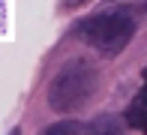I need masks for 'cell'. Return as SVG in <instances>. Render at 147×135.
<instances>
[{
	"label": "cell",
	"instance_id": "obj_3",
	"mask_svg": "<svg viewBox=\"0 0 147 135\" xmlns=\"http://www.w3.org/2000/svg\"><path fill=\"white\" fill-rule=\"evenodd\" d=\"M141 78H144V87H141V93H138V96L126 105L123 117H126V123H129L132 129L147 132V69L141 72Z\"/></svg>",
	"mask_w": 147,
	"mask_h": 135
},
{
	"label": "cell",
	"instance_id": "obj_5",
	"mask_svg": "<svg viewBox=\"0 0 147 135\" xmlns=\"http://www.w3.org/2000/svg\"><path fill=\"white\" fill-rule=\"evenodd\" d=\"M42 135H81V123L78 120H60V123L45 126Z\"/></svg>",
	"mask_w": 147,
	"mask_h": 135
},
{
	"label": "cell",
	"instance_id": "obj_7",
	"mask_svg": "<svg viewBox=\"0 0 147 135\" xmlns=\"http://www.w3.org/2000/svg\"><path fill=\"white\" fill-rule=\"evenodd\" d=\"M9 135H21V132H18V129H12V132H9Z\"/></svg>",
	"mask_w": 147,
	"mask_h": 135
},
{
	"label": "cell",
	"instance_id": "obj_8",
	"mask_svg": "<svg viewBox=\"0 0 147 135\" xmlns=\"http://www.w3.org/2000/svg\"><path fill=\"white\" fill-rule=\"evenodd\" d=\"M141 6H144V9H147V0H144V3H141Z\"/></svg>",
	"mask_w": 147,
	"mask_h": 135
},
{
	"label": "cell",
	"instance_id": "obj_4",
	"mask_svg": "<svg viewBox=\"0 0 147 135\" xmlns=\"http://www.w3.org/2000/svg\"><path fill=\"white\" fill-rule=\"evenodd\" d=\"M120 132H123V126H120V120L111 117V114L96 117L87 129H84V135H120Z\"/></svg>",
	"mask_w": 147,
	"mask_h": 135
},
{
	"label": "cell",
	"instance_id": "obj_2",
	"mask_svg": "<svg viewBox=\"0 0 147 135\" xmlns=\"http://www.w3.org/2000/svg\"><path fill=\"white\" fill-rule=\"evenodd\" d=\"M75 33L87 45H93L99 54L114 57V54H120L126 45H129V39L135 36V21H132V15L126 9L99 12V15L84 18V21L75 27Z\"/></svg>",
	"mask_w": 147,
	"mask_h": 135
},
{
	"label": "cell",
	"instance_id": "obj_6",
	"mask_svg": "<svg viewBox=\"0 0 147 135\" xmlns=\"http://www.w3.org/2000/svg\"><path fill=\"white\" fill-rule=\"evenodd\" d=\"M81 3H87V0H66V6H81Z\"/></svg>",
	"mask_w": 147,
	"mask_h": 135
},
{
	"label": "cell",
	"instance_id": "obj_1",
	"mask_svg": "<svg viewBox=\"0 0 147 135\" xmlns=\"http://www.w3.org/2000/svg\"><path fill=\"white\" fill-rule=\"evenodd\" d=\"M96 81L99 75L93 69V63H87L81 57L69 60V63L60 66V72L48 84V105L54 111H78L96 93Z\"/></svg>",
	"mask_w": 147,
	"mask_h": 135
}]
</instances>
